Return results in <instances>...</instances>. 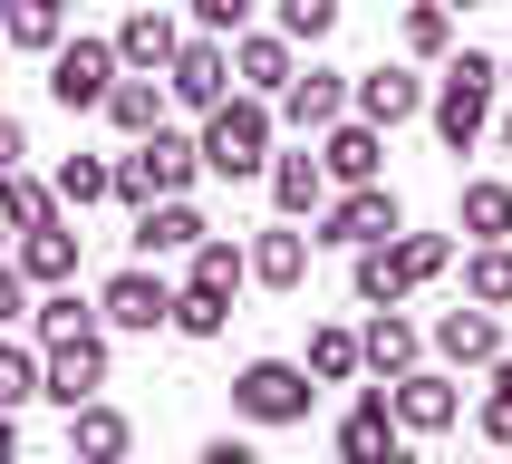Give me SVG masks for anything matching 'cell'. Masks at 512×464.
I'll list each match as a JSON object with an SVG mask.
<instances>
[{
	"label": "cell",
	"instance_id": "4fadbf2b",
	"mask_svg": "<svg viewBox=\"0 0 512 464\" xmlns=\"http://www.w3.org/2000/svg\"><path fill=\"white\" fill-rule=\"evenodd\" d=\"M397 445H406L397 406H387V387H368V397H358V406L339 416V455H348V464H377V455L397 464Z\"/></svg>",
	"mask_w": 512,
	"mask_h": 464
},
{
	"label": "cell",
	"instance_id": "cb8c5ba5",
	"mask_svg": "<svg viewBox=\"0 0 512 464\" xmlns=\"http://www.w3.org/2000/svg\"><path fill=\"white\" fill-rule=\"evenodd\" d=\"M20 271H29L39 290L78 281V232H68V223H39V232H20Z\"/></svg>",
	"mask_w": 512,
	"mask_h": 464
},
{
	"label": "cell",
	"instance_id": "ee69618b",
	"mask_svg": "<svg viewBox=\"0 0 512 464\" xmlns=\"http://www.w3.org/2000/svg\"><path fill=\"white\" fill-rule=\"evenodd\" d=\"M445 10H474V0H445Z\"/></svg>",
	"mask_w": 512,
	"mask_h": 464
},
{
	"label": "cell",
	"instance_id": "1f68e13d",
	"mask_svg": "<svg viewBox=\"0 0 512 464\" xmlns=\"http://www.w3.org/2000/svg\"><path fill=\"white\" fill-rule=\"evenodd\" d=\"M445 39H455V10L445 0H416L406 10V58H445Z\"/></svg>",
	"mask_w": 512,
	"mask_h": 464
},
{
	"label": "cell",
	"instance_id": "8fae6325",
	"mask_svg": "<svg viewBox=\"0 0 512 464\" xmlns=\"http://www.w3.org/2000/svg\"><path fill=\"white\" fill-rule=\"evenodd\" d=\"M319 165H329V184H377V165H387V126H368V116L319 126Z\"/></svg>",
	"mask_w": 512,
	"mask_h": 464
},
{
	"label": "cell",
	"instance_id": "5b68a950",
	"mask_svg": "<svg viewBox=\"0 0 512 464\" xmlns=\"http://www.w3.org/2000/svg\"><path fill=\"white\" fill-rule=\"evenodd\" d=\"M116 68H126L116 39H58V49H49V97H58L68 116H87V107H107Z\"/></svg>",
	"mask_w": 512,
	"mask_h": 464
},
{
	"label": "cell",
	"instance_id": "7402d4cb",
	"mask_svg": "<svg viewBox=\"0 0 512 464\" xmlns=\"http://www.w3.org/2000/svg\"><path fill=\"white\" fill-rule=\"evenodd\" d=\"M455 223L474 232V242H512V184L503 174H474V184L455 194Z\"/></svg>",
	"mask_w": 512,
	"mask_h": 464
},
{
	"label": "cell",
	"instance_id": "4dcf8cb0",
	"mask_svg": "<svg viewBox=\"0 0 512 464\" xmlns=\"http://www.w3.org/2000/svg\"><path fill=\"white\" fill-rule=\"evenodd\" d=\"M223 319H232L223 290H194V281H184V290H174V319H165V329H184V339H223Z\"/></svg>",
	"mask_w": 512,
	"mask_h": 464
},
{
	"label": "cell",
	"instance_id": "d590c367",
	"mask_svg": "<svg viewBox=\"0 0 512 464\" xmlns=\"http://www.w3.org/2000/svg\"><path fill=\"white\" fill-rule=\"evenodd\" d=\"M20 397H39V358L0 339V406H20Z\"/></svg>",
	"mask_w": 512,
	"mask_h": 464
},
{
	"label": "cell",
	"instance_id": "d6a6232c",
	"mask_svg": "<svg viewBox=\"0 0 512 464\" xmlns=\"http://www.w3.org/2000/svg\"><path fill=\"white\" fill-rule=\"evenodd\" d=\"M397 261H406V281L426 290L435 271H445V261H455V242H445V232H406V223H397Z\"/></svg>",
	"mask_w": 512,
	"mask_h": 464
},
{
	"label": "cell",
	"instance_id": "7a4b0ae2",
	"mask_svg": "<svg viewBox=\"0 0 512 464\" xmlns=\"http://www.w3.org/2000/svg\"><path fill=\"white\" fill-rule=\"evenodd\" d=\"M493 87H503V58H484V49H464L455 68H445V78H435V97H426V116H435V136L455 145H474L493 126Z\"/></svg>",
	"mask_w": 512,
	"mask_h": 464
},
{
	"label": "cell",
	"instance_id": "277c9868",
	"mask_svg": "<svg viewBox=\"0 0 512 464\" xmlns=\"http://www.w3.org/2000/svg\"><path fill=\"white\" fill-rule=\"evenodd\" d=\"M310 368H300V358H252V368L232 377V406H242V416H252V426H300V416H310Z\"/></svg>",
	"mask_w": 512,
	"mask_h": 464
},
{
	"label": "cell",
	"instance_id": "836d02e7",
	"mask_svg": "<svg viewBox=\"0 0 512 464\" xmlns=\"http://www.w3.org/2000/svg\"><path fill=\"white\" fill-rule=\"evenodd\" d=\"M107 194H116V165H97V155L58 165V203H107Z\"/></svg>",
	"mask_w": 512,
	"mask_h": 464
},
{
	"label": "cell",
	"instance_id": "30bf717a",
	"mask_svg": "<svg viewBox=\"0 0 512 464\" xmlns=\"http://www.w3.org/2000/svg\"><path fill=\"white\" fill-rule=\"evenodd\" d=\"M165 97H184V107L232 97V39H184V49L165 58Z\"/></svg>",
	"mask_w": 512,
	"mask_h": 464
},
{
	"label": "cell",
	"instance_id": "60d3db41",
	"mask_svg": "<svg viewBox=\"0 0 512 464\" xmlns=\"http://www.w3.org/2000/svg\"><path fill=\"white\" fill-rule=\"evenodd\" d=\"M20 155H29V136H20V116H0V174L20 165Z\"/></svg>",
	"mask_w": 512,
	"mask_h": 464
},
{
	"label": "cell",
	"instance_id": "484cf974",
	"mask_svg": "<svg viewBox=\"0 0 512 464\" xmlns=\"http://www.w3.org/2000/svg\"><path fill=\"white\" fill-rule=\"evenodd\" d=\"M68 445H78V455H126V445H136V426H126V416H116V406H97V397H78L68 406Z\"/></svg>",
	"mask_w": 512,
	"mask_h": 464
},
{
	"label": "cell",
	"instance_id": "d4e9b609",
	"mask_svg": "<svg viewBox=\"0 0 512 464\" xmlns=\"http://www.w3.org/2000/svg\"><path fill=\"white\" fill-rule=\"evenodd\" d=\"M358 358H368L377 377H406V368H416V358H426V339H416V319L377 310V319H368V339H358Z\"/></svg>",
	"mask_w": 512,
	"mask_h": 464
},
{
	"label": "cell",
	"instance_id": "ba28073f",
	"mask_svg": "<svg viewBox=\"0 0 512 464\" xmlns=\"http://www.w3.org/2000/svg\"><path fill=\"white\" fill-rule=\"evenodd\" d=\"M97 319H107V329H165L174 319V290H165V271H116L107 290H97Z\"/></svg>",
	"mask_w": 512,
	"mask_h": 464
},
{
	"label": "cell",
	"instance_id": "52a82bcc",
	"mask_svg": "<svg viewBox=\"0 0 512 464\" xmlns=\"http://www.w3.org/2000/svg\"><path fill=\"white\" fill-rule=\"evenodd\" d=\"M406 213H397V194L387 184H348L339 203H319V232L310 242H339V252H358V242H387Z\"/></svg>",
	"mask_w": 512,
	"mask_h": 464
},
{
	"label": "cell",
	"instance_id": "f1b7e54d",
	"mask_svg": "<svg viewBox=\"0 0 512 464\" xmlns=\"http://www.w3.org/2000/svg\"><path fill=\"white\" fill-rule=\"evenodd\" d=\"M242 281H252V252H242V242H213V232H203V242H194V290H223V300H232Z\"/></svg>",
	"mask_w": 512,
	"mask_h": 464
},
{
	"label": "cell",
	"instance_id": "d6986e66",
	"mask_svg": "<svg viewBox=\"0 0 512 464\" xmlns=\"http://www.w3.org/2000/svg\"><path fill=\"white\" fill-rule=\"evenodd\" d=\"M261 174H271V203H281L290 223H310L319 203H329V165H319V155H271Z\"/></svg>",
	"mask_w": 512,
	"mask_h": 464
},
{
	"label": "cell",
	"instance_id": "9c48e42d",
	"mask_svg": "<svg viewBox=\"0 0 512 464\" xmlns=\"http://www.w3.org/2000/svg\"><path fill=\"white\" fill-rule=\"evenodd\" d=\"M387 406H397V426H406V435H445V426L464 416L455 377H435V368H406V377H387Z\"/></svg>",
	"mask_w": 512,
	"mask_h": 464
},
{
	"label": "cell",
	"instance_id": "5bb4252c",
	"mask_svg": "<svg viewBox=\"0 0 512 464\" xmlns=\"http://www.w3.org/2000/svg\"><path fill=\"white\" fill-rule=\"evenodd\" d=\"M281 116L310 126V136L339 126V116H348V68H290V78H281Z\"/></svg>",
	"mask_w": 512,
	"mask_h": 464
},
{
	"label": "cell",
	"instance_id": "e575fe53",
	"mask_svg": "<svg viewBox=\"0 0 512 464\" xmlns=\"http://www.w3.org/2000/svg\"><path fill=\"white\" fill-rule=\"evenodd\" d=\"M329 29H339V0H281V39H290V49H300V39L319 49Z\"/></svg>",
	"mask_w": 512,
	"mask_h": 464
},
{
	"label": "cell",
	"instance_id": "4316f807",
	"mask_svg": "<svg viewBox=\"0 0 512 464\" xmlns=\"http://www.w3.org/2000/svg\"><path fill=\"white\" fill-rule=\"evenodd\" d=\"M0 29H10V49H58L68 39V0H0Z\"/></svg>",
	"mask_w": 512,
	"mask_h": 464
},
{
	"label": "cell",
	"instance_id": "603a6c76",
	"mask_svg": "<svg viewBox=\"0 0 512 464\" xmlns=\"http://www.w3.org/2000/svg\"><path fill=\"white\" fill-rule=\"evenodd\" d=\"M107 126H126V136H155V126H165V87L145 78V68H116V87H107Z\"/></svg>",
	"mask_w": 512,
	"mask_h": 464
},
{
	"label": "cell",
	"instance_id": "3957f363",
	"mask_svg": "<svg viewBox=\"0 0 512 464\" xmlns=\"http://www.w3.org/2000/svg\"><path fill=\"white\" fill-rule=\"evenodd\" d=\"M203 174L194 136H174V126H155V136H136V155L116 165V203H155V194H184Z\"/></svg>",
	"mask_w": 512,
	"mask_h": 464
},
{
	"label": "cell",
	"instance_id": "ac0fdd59",
	"mask_svg": "<svg viewBox=\"0 0 512 464\" xmlns=\"http://www.w3.org/2000/svg\"><path fill=\"white\" fill-rule=\"evenodd\" d=\"M252 281H261V290H300V281H310V232L290 223V213L252 242Z\"/></svg>",
	"mask_w": 512,
	"mask_h": 464
},
{
	"label": "cell",
	"instance_id": "6da1fadb",
	"mask_svg": "<svg viewBox=\"0 0 512 464\" xmlns=\"http://www.w3.org/2000/svg\"><path fill=\"white\" fill-rule=\"evenodd\" d=\"M194 155H203V174H223V184H252V174L271 165V107H261L252 87H242V97H213V107H203Z\"/></svg>",
	"mask_w": 512,
	"mask_h": 464
},
{
	"label": "cell",
	"instance_id": "83f0119b",
	"mask_svg": "<svg viewBox=\"0 0 512 464\" xmlns=\"http://www.w3.org/2000/svg\"><path fill=\"white\" fill-rule=\"evenodd\" d=\"M464 300L512 310V242H474V261H464Z\"/></svg>",
	"mask_w": 512,
	"mask_h": 464
},
{
	"label": "cell",
	"instance_id": "7bdbcfd3",
	"mask_svg": "<svg viewBox=\"0 0 512 464\" xmlns=\"http://www.w3.org/2000/svg\"><path fill=\"white\" fill-rule=\"evenodd\" d=\"M503 155H512V116H503Z\"/></svg>",
	"mask_w": 512,
	"mask_h": 464
},
{
	"label": "cell",
	"instance_id": "f35d334b",
	"mask_svg": "<svg viewBox=\"0 0 512 464\" xmlns=\"http://www.w3.org/2000/svg\"><path fill=\"white\" fill-rule=\"evenodd\" d=\"M184 10H194L203 29H223V39H232V29H242V20H252V0H184Z\"/></svg>",
	"mask_w": 512,
	"mask_h": 464
},
{
	"label": "cell",
	"instance_id": "ab89813d",
	"mask_svg": "<svg viewBox=\"0 0 512 464\" xmlns=\"http://www.w3.org/2000/svg\"><path fill=\"white\" fill-rule=\"evenodd\" d=\"M29 310V271H20V261H0V319H20Z\"/></svg>",
	"mask_w": 512,
	"mask_h": 464
},
{
	"label": "cell",
	"instance_id": "bcb514c9",
	"mask_svg": "<svg viewBox=\"0 0 512 464\" xmlns=\"http://www.w3.org/2000/svg\"><path fill=\"white\" fill-rule=\"evenodd\" d=\"M0 49H10V29H0Z\"/></svg>",
	"mask_w": 512,
	"mask_h": 464
},
{
	"label": "cell",
	"instance_id": "44dd1931",
	"mask_svg": "<svg viewBox=\"0 0 512 464\" xmlns=\"http://www.w3.org/2000/svg\"><path fill=\"white\" fill-rule=\"evenodd\" d=\"M348 290H358V300H368V310H397L406 290V261H397V232H387V242H358V271H348Z\"/></svg>",
	"mask_w": 512,
	"mask_h": 464
},
{
	"label": "cell",
	"instance_id": "b9f144b4",
	"mask_svg": "<svg viewBox=\"0 0 512 464\" xmlns=\"http://www.w3.org/2000/svg\"><path fill=\"white\" fill-rule=\"evenodd\" d=\"M20 455V426H10V406H0V464Z\"/></svg>",
	"mask_w": 512,
	"mask_h": 464
},
{
	"label": "cell",
	"instance_id": "8d00e7d4",
	"mask_svg": "<svg viewBox=\"0 0 512 464\" xmlns=\"http://www.w3.org/2000/svg\"><path fill=\"white\" fill-rule=\"evenodd\" d=\"M29 319H39V339H68V329H87V310H78V290H68V281H58Z\"/></svg>",
	"mask_w": 512,
	"mask_h": 464
},
{
	"label": "cell",
	"instance_id": "7c38bea8",
	"mask_svg": "<svg viewBox=\"0 0 512 464\" xmlns=\"http://www.w3.org/2000/svg\"><path fill=\"white\" fill-rule=\"evenodd\" d=\"M348 107L368 116V126H406V116H426V78L416 68H358L348 78Z\"/></svg>",
	"mask_w": 512,
	"mask_h": 464
},
{
	"label": "cell",
	"instance_id": "9a60e30c",
	"mask_svg": "<svg viewBox=\"0 0 512 464\" xmlns=\"http://www.w3.org/2000/svg\"><path fill=\"white\" fill-rule=\"evenodd\" d=\"M203 232H213V223H203V213H194L184 194H155V203H136V252H145V261H165V252H194Z\"/></svg>",
	"mask_w": 512,
	"mask_h": 464
},
{
	"label": "cell",
	"instance_id": "8992f818",
	"mask_svg": "<svg viewBox=\"0 0 512 464\" xmlns=\"http://www.w3.org/2000/svg\"><path fill=\"white\" fill-rule=\"evenodd\" d=\"M97 387H107V329L87 319V329H68V339H49V358H39V397L78 406V397H97Z\"/></svg>",
	"mask_w": 512,
	"mask_h": 464
},
{
	"label": "cell",
	"instance_id": "2e32d148",
	"mask_svg": "<svg viewBox=\"0 0 512 464\" xmlns=\"http://www.w3.org/2000/svg\"><path fill=\"white\" fill-rule=\"evenodd\" d=\"M435 348H445L455 368H493V358H503V319H493L484 300H464V310L435 319Z\"/></svg>",
	"mask_w": 512,
	"mask_h": 464
},
{
	"label": "cell",
	"instance_id": "f6af8a7d",
	"mask_svg": "<svg viewBox=\"0 0 512 464\" xmlns=\"http://www.w3.org/2000/svg\"><path fill=\"white\" fill-rule=\"evenodd\" d=\"M503 87H512V58H503Z\"/></svg>",
	"mask_w": 512,
	"mask_h": 464
},
{
	"label": "cell",
	"instance_id": "74e56055",
	"mask_svg": "<svg viewBox=\"0 0 512 464\" xmlns=\"http://www.w3.org/2000/svg\"><path fill=\"white\" fill-rule=\"evenodd\" d=\"M484 435L512 445V358H493V397H484Z\"/></svg>",
	"mask_w": 512,
	"mask_h": 464
},
{
	"label": "cell",
	"instance_id": "e0dca14e",
	"mask_svg": "<svg viewBox=\"0 0 512 464\" xmlns=\"http://www.w3.org/2000/svg\"><path fill=\"white\" fill-rule=\"evenodd\" d=\"M290 68H300V58H290V39L281 29H232V78L252 87V97H281V78Z\"/></svg>",
	"mask_w": 512,
	"mask_h": 464
},
{
	"label": "cell",
	"instance_id": "f546056e",
	"mask_svg": "<svg viewBox=\"0 0 512 464\" xmlns=\"http://www.w3.org/2000/svg\"><path fill=\"white\" fill-rule=\"evenodd\" d=\"M358 368H368V358H358V329H310V377L319 387H348Z\"/></svg>",
	"mask_w": 512,
	"mask_h": 464
},
{
	"label": "cell",
	"instance_id": "ffe728a7",
	"mask_svg": "<svg viewBox=\"0 0 512 464\" xmlns=\"http://www.w3.org/2000/svg\"><path fill=\"white\" fill-rule=\"evenodd\" d=\"M184 49V29L165 20V10H126V29H116V58L126 68H145V78H165V58Z\"/></svg>",
	"mask_w": 512,
	"mask_h": 464
}]
</instances>
